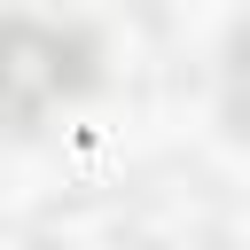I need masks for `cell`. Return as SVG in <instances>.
I'll use <instances>...</instances> for the list:
<instances>
[{
	"mask_svg": "<svg viewBox=\"0 0 250 250\" xmlns=\"http://www.w3.org/2000/svg\"><path fill=\"white\" fill-rule=\"evenodd\" d=\"M78 78H86V47H78V31L39 23V16H8V23H0V109L39 117V109L62 102Z\"/></svg>",
	"mask_w": 250,
	"mask_h": 250,
	"instance_id": "1",
	"label": "cell"
},
{
	"mask_svg": "<svg viewBox=\"0 0 250 250\" xmlns=\"http://www.w3.org/2000/svg\"><path fill=\"white\" fill-rule=\"evenodd\" d=\"M227 117L234 133H250V31L234 39V62H227Z\"/></svg>",
	"mask_w": 250,
	"mask_h": 250,
	"instance_id": "2",
	"label": "cell"
}]
</instances>
